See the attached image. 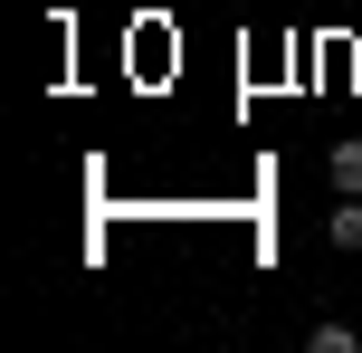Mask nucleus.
<instances>
[{
	"label": "nucleus",
	"mask_w": 362,
	"mask_h": 353,
	"mask_svg": "<svg viewBox=\"0 0 362 353\" xmlns=\"http://www.w3.org/2000/svg\"><path fill=\"white\" fill-rule=\"evenodd\" d=\"M334 248H362V191H353L344 210H334Z\"/></svg>",
	"instance_id": "1"
},
{
	"label": "nucleus",
	"mask_w": 362,
	"mask_h": 353,
	"mask_svg": "<svg viewBox=\"0 0 362 353\" xmlns=\"http://www.w3.org/2000/svg\"><path fill=\"white\" fill-rule=\"evenodd\" d=\"M334 182H344V191H362V144H334Z\"/></svg>",
	"instance_id": "2"
}]
</instances>
